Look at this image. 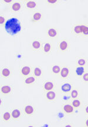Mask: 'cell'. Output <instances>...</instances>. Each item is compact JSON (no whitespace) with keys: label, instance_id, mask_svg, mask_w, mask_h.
I'll return each instance as SVG.
<instances>
[{"label":"cell","instance_id":"e0dca14e","mask_svg":"<svg viewBox=\"0 0 88 127\" xmlns=\"http://www.w3.org/2000/svg\"><path fill=\"white\" fill-rule=\"evenodd\" d=\"M20 115L21 112L19 110H17V109L14 110V111H13V113H12V116H13V118L14 119H18L20 117Z\"/></svg>","mask_w":88,"mask_h":127},{"label":"cell","instance_id":"d6a6232c","mask_svg":"<svg viewBox=\"0 0 88 127\" xmlns=\"http://www.w3.org/2000/svg\"><path fill=\"white\" fill-rule=\"evenodd\" d=\"M86 125L87 127H88V119L86 120Z\"/></svg>","mask_w":88,"mask_h":127},{"label":"cell","instance_id":"d4e9b609","mask_svg":"<svg viewBox=\"0 0 88 127\" xmlns=\"http://www.w3.org/2000/svg\"><path fill=\"white\" fill-rule=\"evenodd\" d=\"M72 105L74 106V107H79L80 105V102L79 100H74V101H72Z\"/></svg>","mask_w":88,"mask_h":127},{"label":"cell","instance_id":"5b68a950","mask_svg":"<svg viewBox=\"0 0 88 127\" xmlns=\"http://www.w3.org/2000/svg\"><path fill=\"white\" fill-rule=\"evenodd\" d=\"M56 92L54 91H50L46 94V98L48 101H53L56 98Z\"/></svg>","mask_w":88,"mask_h":127},{"label":"cell","instance_id":"7a4b0ae2","mask_svg":"<svg viewBox=\"0 0 88 127\" xmlns=\"http://www.w3.org/2000/svg\"><path fill=\"white\" fill-rule=\"evenodd\" d=\"M72 31L75 35L81 36H88V26L86 25H76L73 28Z\"/></svg>","mask_w":88,"mask_h":127},{"label":"cell","instance_id":"7c38bea8","mask_svg":"<svg viewBox=\"0 0 88 127\" xmlns=\"http://www.w3.org/2000/svg\"><path fill=\"white\" fill-rule=\"evenodd\" d=\"M52 46L50 43H45L43 46V51L45 53H49L51 51Z\"/></svg>","mask_w":88,"mask_h":127},{"label":"cell","instance_id":"603a6c76","mask_svg":"<svg viewBox=\"0 0 88 127\" xmlns=\"http://www.w3.org/2000/svg\"><path fill=\"white\" fill-rule=\"evenodd\" d=\"M60 70L61 68L60 67L58 66H54L52 69V72L54 73V74H58V73L60 72Z\"/></svg>","mask_w":88,"mask_h":127},{"label":"cell","instance_id":"8fae6325","mask_svg":"<svg viewBox=\"0 0 88 127\" xmlns=\"http://www.w3.org/2000/svg\"><path fill=\"white\" fill-rule=\"evenodd\" d=\"M41 47V43L40 41L35 40L32 43V47L34 50H39Z\"/></svg>","mask_w":88,"mask_h":127},{"label":"cell","instance_id":"7402d4cb","mask_svg":"<svg viewBox=\"0 0 88 127\" xmlns=\"http://www.w3.org/2000/svg\"><path fill=\"white\" fill-rule=\"evenodd\" d=\"M34 75L36 77H40L42 75V70L41 69V68H38V67L35 68V69H34Z\"/></svg>","mask_w":88,"mask_h":127},{"label":"cell","instance_id":"9c48e42d","mask_svg":"<svg viewBox=\"0 0 88 127\" xmlns=\"http://www.w3.org/2000/svg\"><path fill=\"white\" fill-rule=\"evenodd\" d=\"M72 89V86L69 83H64L62 85L61 87V90L64 92H71Z\"/></svg>","mask_w":88,"mask_h":127},{"label":"cell","instance_id":"cb8c5ba5","mask_svg":"<svg viewBox=\"0 0 88 127\" xmlns=\"http://www.w3.org/2000/svg\"><path fill=\"white\" fill-rule=\"evenodd\" d=\"M2 118L4 121H8L10 120V113L7 112V113H5L3 114L2 115Z\"/></svg>","mask_w":88,"mask_h":127},{"label":"cell","instance_id":"f1b7e54d","mask_svg":"<svg viewBox=\"0 0 88 127\" xmlns=\"http://www.w3.org/2000/svg\"><path fill=\"white\" fill-rule=\"evenodd\" d=\"M4 21H5V19H4V18L3 17V16H1V18H0V22H1V24H2V23H4Z\"/></svg>","mask_w":88,"mask_h":127},{"label":"cell","instance_id":"ba28073f","mask_svg":"<svg viewBox=\"0 0 88 127\" xmlns=\"http://www.w3.org/2000/svg\"><path fill=\"white\" fill-rule=\"evenodd\" d=\"M47 34L50 38H55L58 35V31L54 28H50L48 30Z\"/></svg>","mask_w":88,"mask_h":127},{"label":"cell","instance_id":"f546056e","mask_svg":"<svg viewBox=\"0 0 88 127\" xmlns=\"http://www.w3.org/2000/svg\"><path fill=\"white\" fill-rule=\"evenodd\" d=\"M56 2H57V1H48V2H49L50 4H55Z\"/></svg>","mask_w":88,"mask_h":127},{"label":"cell","instance_id":"6da1fadb","mask_svg":"<svg viewBox=\"0 0 88 127\" xmlns=\"http://www.w3.org/2000/svg\"><path fill=\"white\" fill-rule=\"evenodd\" d=\"M5 28L7 32L11 35L18 34L21 30V26L19 20L16 18L8 19L5 23Z\"/></svg>","mask_w":88,"mask_h":127},{"label":"cell","instance_id":"52a82bcc","mask_svg":"<svg viewBox=\"0 0 88 127\" xmlns=\"http://www.w3.org/2000/svg\"><path fill=\"white\" fill-rule=\"evenodd\" d=\"M31 68L28 66H23L21 69V73L22 75L26 76L29 75V73L31 72Z\"/></svg>","mask_w":88,"mask_h":127},{"label":"cell","instance_id":"1f68e13d","mask_svg":"<svg viewBox=\"0 0 88 127\" xmlns=\"http://www.w3.org/2000/svg\"><path fill=\"white\" fill-rule=\"evenodd\" d=\"M85 111L86 113L87 114H88V106H87V107H86V109H85Z\"/></svg>","mask_w":88,"mask_h":127},{"label":"cell","instance_id":"83f0119b","mask_svg":"<svg viewBox=\"0 0 88 127\" xmlns=\"http://www.w3.org/2000/svg\"><path fill=\"white\" fill-rule=\"evenodd\" d=\"M83 80L85 82H88V72L86 73L83 76Z\"/></svg>","mask_w":88,"mask_h":127},{"label":"cell","instance_id":"277c9868","mask_svg":"<svg viewBox=\"0 0 88 127\" xmlns=\"http://www.w3.org/2000/svg\"><path fill=\"white\" fill-rule=\"evenodd\" d=\"M54 88V83L52 81L45 82L44 84V89L45 91H50Z\"/></svg>","mask_w":88,"mask_h":127},{"label":"cell","instance_id":"484cf974","mask_svg":"<svg viewBox=\"0 0 88 127\" xmlns=\"http://www.w3.org/2000/svg\"><path fill=\"white\" fill-rule=\"evenodd\" d=\"M78 94H79V92H78V91L76 90H74L72 92V93H71V97L72 98H76L77 96H78Z\"/></svg>","mask_w":88,"mask_h":127},{"label":"cell","instance_id":"5bb4252c","mask_svg":"<svg viewBox=\"0 0 88 127\" xmlns=\"http://www.w3.org/2000/svg\"><path fill=\"white\" fill-rule=\"evenodd\" d=\"M21 7V4L18 2H15L14 4H13L11 6V10L12 11H14V12H17L19 11L20 10Z\"/></svg>","mask_w":88,"mask_h":127},{"label":"cell","instance_id":"4dcf8cb0","mask_svg":"<svg viewBox=\"0 0 88 127\" xmlns=\"http://www.w3.org/2000/svg\"><path fill=\"white\" fill-rule=\"evenodd\" d=\"M58 116H59V118H63L64 117V115L62 113H59V114H58Z\"/></svg>","mask_w":88,"mask_h":127},{"label":"cell","instance_id":"4316f807","mask_svg":"<svg viewBox=\"0 0 88 127\" xmlns=\"http://www.w3.org/2000/svg\"><path fill=\"white\" fill-rule=\"evenodd\" d=\"M77 64H78L79 66H83L86 65V62L85 59H80L77 61Z\"/></svg>","mask_w":88,"mask_h":127},{"label":"cell","instance_id":"30bf717a","mask_svg":"<svg viewBox=\"0 0 88 127\" xmlns=\"http://www.w3.org/2000/svg\"><path fill=\"white\" fill-rule=\"evenodd\" d=\"M42 19V13L40 12H37L34 13L32 16V21L33 22H38Z\"/></svg>","mask_w":88,"mask_h":127},{"label":"cell","instance_id":"836d02e7","mask_svg":"<svg viewBox=\"0 0 88 127\" xmlns=\"http://www.w3.org/2000/svg\"><path fill=\"white\" fill-rule=\"evenodd\" d=\"M4 2H12V1H4Z\"/></svg>","mask_w":88,"mask_h":127},{"label":"cell","instance_id":"8992f818","mask_svg":"<svg viewBox=\"0 0 88 127\" xmlns=\"http://www.w3.org/2000/svg\"><path fill=\"white\" fill-rule=\"evenodd\" d=\"M69 72H70L69 69L67 68V67L62 68V70L61 71V77H62L63 79H66L67 77L69 76Z\"/></svg>","mask_w":88,"mask_h":127},{"label":"cell","instance_id":"9a60e30c","mask_svg":"<svg viewBox=\"0 0 88 127\" xmlns=\"http://www.w3.org/2000/svg\"><path fill=\"white\" fill-rule=\"evenodd\" d=\"M34 108L31 105H27L25 107L24 112L26 115H31L34 113Z\"/></svg>","mask_w":88,"mask_h":127},{"label":"cell","instance_id":"3957f363","mask_svg":"<svg viewBox=\"0 0 88 127\" xmlns=\"http://www.w3.org/2000/svg\"><path fill=\"white\" fill-rule=\"evenodd\" d=\"M69 43L66 40H62L59 45V49L61 51H66L69 48Z\"/></svg>","mask_w":88,"mask_h":127},{"label":"cell","instance_id":"2e32d148","mask_svg":"<svg viewBox=\"0 0 88 127\" xmlns=\"http://www.w3.org/2000/svg\"><path fill=\"white\" fill-rule=\"evenodd\" d=\"M11 91V88L8 86H4L1 88V92L4 94L10 93Z\"/></svg>","mask_w":88,"mask_h":127},{"label":"cell","instance_id":"44dd1931","mask_svg":"<svg viewBox=\"0 0 88 127\" xmlns=\"http://www.w3.org/2000/svg\"><path fill=\"white\" fill-rule=\"evenodd\" d=\"M35 81V79L34 77H29L26 78L25 80V83L26 84H31L33 83Z\"/></svg>","mask_w":88,"mask_h":127},{"label":"cell","instance_id":"4fadbf2b","mask_svg":"<svg viewBox=\"0 0 88 127\" xmlns=\"http://www.w3.org/2000/svg\"><path fill=\"white\" fill-rule=\"evenodd\" d=\"M63 110L67 114H71L74 111V108H73L72 106L69 105V104H66V105H64Z\"/></svg>","mask_w":88,"mask_h":127},{"label":"cell","instance_id":"ac0fdd59","mask_svg":"<svg viewBox=\"0 0 88 127\" xmlns=\"http://www.w3.org/2000/svg\"><path fill=\"white\" fill-rule=\"evenodd\" d=\"M10 74H11V71H10V70L8 69H4L2 70V71H1V75H2V77H8L10 76Z\"/></svg>","mask_w":88,"mask_h":127},{"label":"cell","instance_id":"d6986e66","mask_svg":"<svg viewBox=\"0 0 88 127\" xmlns=\"http://www.w3.org/2000/svg\"><path fill=\"white\" fill-rule=\"evenodd\" d=\"M85 72V69L83 67H77L76 69V74L77 76H81Z\"/></svg>","mask_w":88,"mask_h":127},{"label":"cell","instance_id":"ffe728a7","mask_svg":"<svg viewBox=\"0 0 88 127\" xmlns=\"http://www.w3.org/2000/svg\"><path fill=\"white\" fill-rule=\"evenodd\" d=\"M26 6L28 8L33 9V8H35V7H37V4H36V2H34V1H29L26 2Z\"/></svg>","mask_w":88,"mask_h":127}]
</instances>
